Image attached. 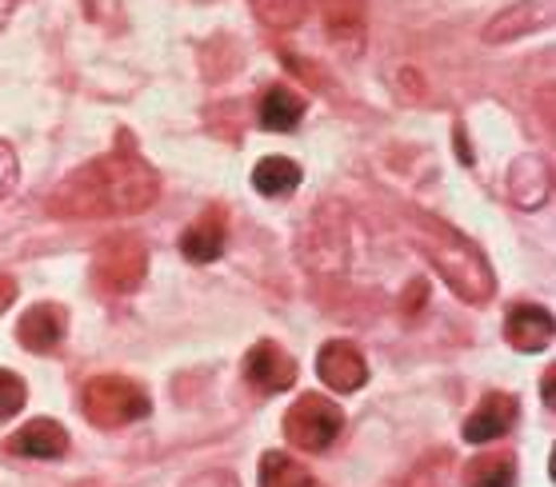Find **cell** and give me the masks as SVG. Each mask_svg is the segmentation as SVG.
I'll list each match as a JSON object with an SVG mask.
<instances>
[{
  "instance_id": "6da1fadb",
  "label": "cell",
  "mask_w": 556,
  "mask_h": 487,
  "mask_svg": "<svg viewBox=\"0 0 556 487\" xmlns=\"http://www.w3.org/2000/svg\"><path fill=\"white\" fill-rule=\"evenodd\" d=\"M161 192V180L132 149L76 168L49 201L52 216H121L144 213Z\"/></svg>"
},
{
  "instance_id": "7a4b0ae2",
  "label": "cell",
  "mask_w": 556,
  "mask_h": 487,
  "mask_svg": "<svg viewBox=\"0 0 556 487\" xmlns=\"http://www.w3.org/2000/svg\"><path fill=\"white\" fill-rule=\"evenodd\" d=\"M420 252L432 260V268L444 275V284L453 287L460 300L481 304L493 296V268L465 236H456L453 228L429 225V236H420Z\"/></svg>"
},
{
  "instance_id": "3957f363",
  "label": "cell",
  "mask_w": 556,
  "mask_h": 487,
  "mask_svg": "<svg viewBox=\"0 0 556 487\" xmlns=\"http://www.w3.org/2000/svg\"><path fill=\"white\" fill-rule=\"evenodd\" d=\"M80 412L97 427H125L144 420L152 412V400L144 387L125 380V375H97V380L85 384Z\"/></svg>"
},
{
  "instance_id": "277c9868",
  "label": "cell",
  "mask_w": 556,
  "mask_h": 487,
  "mask_svg": "<svg viewBox=\"0 0 556 487\" xmlns=\"http://www.w3.org/2000/svg\"><path fill=\"white\" fill-rule=\"evenodd\" d=\"M149 275V248L137 236H109L92 256V280L109 296L137 292Z\"/></svg>"
},
{
  "instance_id": "5b68a950",
  "label": "cell",
  "mask_w": 556,
  "mask_h": 487,
  "mask_svg": "<svg viewBox=\"0 0 556 487\" xmlns=\"http://www.w3.org/2000/svg\"><path fill=\"white\" fill-rule=\"evenodd\" d=\"M344 432V412L341 403H332L329 396H301L285 412V436L292 448L301 451H329L337 436Z\"/></svg>"
},
{
  "instance_id": "8992f818",
  "label": "cell",
  "mask_w": 556,
  "mask_h": 487,
  "mask_svg": "<svg viewBox=\"0 0 556 487\" xmlns=\"http://www.w3.org/2000/svg\"><path fill=\"white\" fill-rule=\"evenodd\" d=\"M244 380L265 392V396H277V392H289L296 384V360L289 351L273 344V339H261L249 356H244Z\"/></svg>"
},
{
  "instance_id": "52a82bcc",
  "label": "cell",
  "mask_w": 556,
  "mask_h": 487,
  "mask_svg": "<svg viewBox=\"0 0 556 487\" xmlns=\"http://www.w3.org/2000/svg\"><path fill=\"white\" fill-rule=\"evenodd\" d=\"M316 375L332 387V392H361L368 384V363L365 356L344 344V339H329L316 351Z\"/></svg>"
},
{
  "instance_id": "ba28073f",
  "label": "cell",
  "mask_w": 556,
  "mask_h": 487,
  "mask_svg": "<svg viewBox=\"0 0 556 487\" xmlns=\"http://www.w3.org/2000/svg\"><path fill=\"white\" fill-rule=\"evenodd\" d=\"M553 312L541 304H513L505 316V339L517 351H544L553 344Z\"/></svg>"
},
{
  "instance_id": "9c48e42d",
  "label": "cell",
  "mask_w": 556,
  "mask_h": 487,
  "mask_svg": "<svg viewBox=\"0 0 556 487\" xmlns=\"http://www.w3.org/2000/svg\"><path fill=\"white\" fill-rule=\"evenodd\" d=\"M64 332H68V312H64L61 304H33L25 316H21V324H16V336L25 344L28 351H56L61 348Z\"/></svg>"
},
{
  "instance_id": "30bf717a",
  "label": "cell",
  "mask_w": 556,
  "mask_h": 487,
  "mask_svg": "<svg viewBox=\"0 0 556 487\" xmlns=\"http://www.w3.org/2000/svg\"><path fill=\"white\" fill-rule=\"evenodd\" d=\"M4 448L13 456H25V460H61L68 451V432H64L56 420H28L25 427H16Z\"/></svg>"
},
{
  "instance_id": "8fae6325",
  "label": "cell",
  "mask_w": 556,
  "mask_h": 487,
  "mask_svg": "<svg viewBox=\"0 0 556 487\" xmlns=\"http://www.w3.org/2000/svg\"><path fill=\"white\" fill-rule=\"evenodd\" d=\"M517 424V400L508 392H489L481 400V408L465 420V439L468 444H489L513 432Z\"/></svg>"
},
{
  "instance_id": "7c38bea8",
  "label": "cell",
  "mask_w": 556,
  "mask_h": 487,
  "mask_svg": "<svg viewBox=\"0 0 556 487\" xmlns=\"http://www.w3.org/2000/svg\"><path fill=\"white\" fill-rule=\"evenodd\" d=\"M548 188H553V172H548V161L529 152V156H520L513 164V172H508V196L520 204V208H541L548 201Z\"/></svg>"
},
{
  "instance_id": "4fadbf2b",
  "label": "cell",
  "mask_w": 556,
  "mask_h": 487,
  "mask_svg": "<svg viewBox=\"0 0 556 487\" xmlns=\"http://www.w3.org/2000/svg\"><path fill=\"white\" fill-rule=\"evenodd\" d=\"M180 252H185V260H192V264H213L216 256L225 252V216H220V208H208L197 225L185 228Z\"/></svg>"
},
{
  "instance_id": "5bb4252c",
  "label": "cell",
  "mask_w": 556,
  "mask_h": 487,
  "mask_svg": "<svg viewBox=\"0 0 556 487\" xmlns=\"http://www.w3.org/2000/svg\"><path fill=\"white\" fill-rule=\"evenodd\" d=\"M548 16H553V0H525V4H513L505 13L496 16L489 33V40H513V37H525L532 28H544L548 25Z\"/></svg>"
},
{
  "instance_id": "9a60e30c",
  "label": "cell",
  "mask_w": 556,
  "mask_h": 487,
  "mask_svg": "<svg viewBox=\"0 0 556 487\" xmlns=\"http://www.w3.org/2000/svg\"><path fill=\"white\" fill-rule=\"evenodd\" d=\"M301 164L289 161V156H265V161L253 168V188L268 201H285L301 188Z\"/></svg>"
},
{
  "instance_id": "2e32d148",
  "label": "cell",
  "mask_w": 556,
  "mask_h": 487,
  "mask_svg": "<svg viewBox=\"0 0 556 487\" xmlns=\"http://www.w3.org/2000/svg\"><path fill=\"white\" fill-rule=\"evenodd\" d=\"M256 116H261V125H265L268 132H292V128L304 120V97L301 92H292L289 85L268 88Z\"/></svg>"
},
{
  "instance_id": "e0dca14e",
  "label": "cell",
  "mask_w": 556,
  "mask_h": 487,
  "mask_svg": "<svg viewBox=\"0 0 556 487\" xmlns=\"http://www.w3.org/2000/svg\"><path fill=\"white\" fill-rule=\"evenodd\" d=\"M320 13H325L332 40H341L349 49H361V37H365V0H320Z\"/></svg>"
},
{
  "instance_id": "ac0fdd59",
  "label": "cell",
  "mask_w": 556,
  "mask_h": 487,
  "mask_svg": "<svg viewBox=\"0 0 556 487\" xmlns=\"http://www.w3.org/2000/svg\"><path fill=\"white\" fill-rule=\"evenodd\" d=\"M517 484V460L513 451H484L477 460H468L465 487H513Z\"/></svg>"
},
{
  "instance_id": "d6986e66",
  "label": "cell",
  "mask_w": 556,
  "mask_h": 487,
  "mask_svg": "<svg viewBox=\"0 0 556 487\" xmlns=\"http://www.w3.org/2000/svg\"><path fill=\"white\" fill-rule=\"evenodd\" d=\"M261 487H316V479L304 463H296L285 451H265L261 456Z\"/></svg>"
},
{
  "instance_id": "ffe728a7",
  "label": "cell",
  "mask_w": 556,
  "mask_h": 487,
  "mask_svg": "<svg viewBox=\"0 0 556 487\" xmlns=\"http://www.w3.org/2000/svg\"><path fill=\"white\" fill-rule=\"evenodd\" d=\"M313 9V0H253V13L273 28H289L304 21V13Z\"/></svg>"
},
{
  "instance_id": "44dd1931",
  "label": "cell",
  "mask_w": 556,
  "mask_h": 487,
  "mask_svg": "<svg viewBox=\"0 0 556 487\" xmlns=\"http://www.w3.org/2000/svg\"><path fill=\"white\" fill-rule=\"evenodd\" d=\"M25 403H28L25 380L16 372H9V368H0V420H13Z\"/></svg>"
},
{
  "instance_id": "7402d4cb",
  "label": "cell",
  "mask_w": 556,
  "mask_h": 487,
  "mask_svg": "<svg viewBox=\"0 0 556 487\" xmlns=\"http://www.w3.org/2000/svg\"><path fill=\"white\" fill-rule=\"evenodd\" d=\"M16 176H21V161H16V149L9 140H0V201L16 188Z\"/></svg>"
},
{
  "instance_id": "603a6c76",
  "label": "cell",
  "mask_w": 556,
  "mask_h": 487,
  "mask_svg": "<svg viewBox=\"0 0 556 487\" xmlns=\"http://www.w3.org/2000/svg\"><path fill=\"white\" fill-rule=\"evenodd\" d=\"M185 487H241V479L228 472V467H213V472L192 475V479Z\"/></svg>"
},
{
  "instance_id": "cb8c5ba5",
  "label": "cell",
  "mask_w": 556,
  "mask_h": 487,
  "mask_svg": "<svg viewBox=\"0 0 556 487\" xmlns=\"http://www.w3.org/2000/svg\"><path fill=\"white\" fill-rule=\"evenodd\" d=\"M16 300V280L9 272H0V316H4V308H13Z\"/></svg>"
},
{
  "instance_id": "d4e9b609",
  "label": "cell",
  "mask_w": 556,
  "mask_h": 487,
  "mask_svg": "<svg viewBox=\"0 0 556 487\" xmlns=\"http://www.w3.org/2000/svg\"><path fill=\"white\" fill-rule=\"evenodd\" d=\"M13 9H16V0H0V28L9 25V16H13Z\"/></svg>"
}]
</instances>
